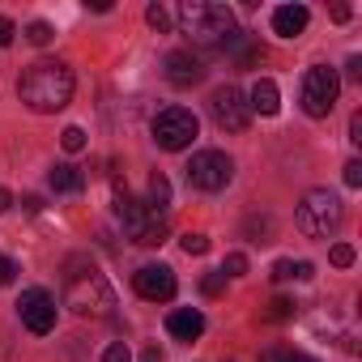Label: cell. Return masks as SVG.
<instances>
[{
    "label": "cell",
    "mask_w": 362,
    "mask_h": 362,
    "mask_svg": "<svg viewBox=\"0 0 362 362\" xmlns=\"http://www.w3.org/2000/svg\"><path fill=\"white\" fill-rule=\"evenodd\" d=\"M243 273H247V256L243 252H230L226 264H222V277H243Z\"/></svg>",
    "instance_id": "23"
},
{
    "label": "cell",
    "mask_w": 362,
    "mask_h": 362,
    "mask_svg": "<svg viewBox=\"0 0 362 362\" xmlns=\"http://www.w3.org/2000/svg\"><path fill=\"white\" fill-rule=\"evenodd\" d=\"M166 77H170V86H197L205 77V64L192 52H170L166 56Z\"/></svg>",
    "instance_id": "12"
},
{
    "label": "cell",
    "mask_w": 362,
    "mask_h": 362,
    "mask_svg": "<svg viewBox=\"0 0 362 362\" xmlns=\"http://www.w3.org/2000/svg\"><path fill=\"white\" fill-rule=\"evenodd\" d=\"M13 277H18V264H13L9 256H0V286H9Z\"/></svg>",
    "instance_id": "30"
},
{
    "label": "cell",
    "mask_w": 362,
    "mask_h": 362,
    "mask_svg": "<svg viewBox=\"0 0 362 362\" xmlns=\"http://www.w3.org/2000/svg\"><path fill=\"white\" fill-rule=\"evenodd\" d=\"M332 22H349V5H337L332 9Z\"/></svg>",
    "instance_id": "36"
},
{
    "label": "cell",
    "mask_w": 362,
    "mask_h": 362,
    "mask_svg": "<svg viewBox=\"0 0 362 362\" xmlns=\"http://www.w3.org/2000/svg\"><path fill=\"white\" fill-rule=\"evenodd\" d=\"M197 132H201V119H197L188 107H166V111H158V119H153V141H158L162 149H170V153L188 149V145L197 141Z\"/></svg>",
    "instance_id": "7"
},
{
    "label": "cell",
    "mask_w": 362,
    "mask_h": 362,
    "mask_svg": "<svg viewBox=\"0 0 362 362\" xmlns=\"http://www.w3.org/2000/svg\"><path fill=\"white\" fill-rule=\"evenodd\" d=\"M60 145H64L69 153H81V149H86V132H81V128H64V132H60Z\"/></svg>",
    "instance_id": "22"
},
{
    "label": "cell",
    "mask_w": 362,
    "mask_h": 362,
    "mask_svg": "<svg viewBox=\"0 0 362 362\" xmlns=\"http://www.w3.org/2000/svg\"><path fill=\"white\" fill-rule=\"evenodd\" d=\"M247 107L260 111V115H277V111H281V90H277V81L260 77V81L252 86V103H247Z\"/></svg>",
    "instance_id": "16"
},
{
    "label": "cell",
    "mask_w": 362,
    "mask_h": 362,
    "mask_svg": "<svg viewBox=\"0 0 362 362\" xmlns=\"http://www.w3.org/2000/svg\"><path fill=\"white\" fill-rule=\"evenodd\" d=\"M145 22H149L153 30H170V26H175V13H170L166 5H149V9H145Z\"/></svg>",
    "instance_id": "19"
},
{
    "label": "cell",
    "mask_w": 362,
    "mask_h": 362,
    "mask_svg": "<svg viewBox=\"0 0 362 362\" xmlns=\"http://www.w3.org/2000/svg\"><path fill=\"white\" fill-rule=\"evenodd\" d=\"M18 315H22V324L35 332V337H47L52 328H56V298L47 294V290H22V298H18Z\"/></svg>",
    "instance_id": "10"
},
{
    "label": "cell",
    "mask_w": 362,
    "mask_h": 362,
    "mask_svg": "<svg viewBox=\"0 0 362 362\" xmlns=\"http://www.w3.org/2000/svg\"><path fill=\"white\" fill-rule=\"evenodd\" d=\"M13 39H18V26H13L9 18H0V47H9Z\"/></svg>",
    "instance_id": "29"
},
{
    "label": "cell",
    "mask_w": 362,
    "mask_h": 362,
    "mask_svg": "<svg viewBox=\"0 0 362 362\" xmlns=\"http://www.w3.org/2000/svg\"><path fill=\"white\" fill-rule=\"evenodd\" d=\"M47 184H52L56 192H81V188H86V175H81L77 166H52V170H47Z\"/></svg>",
    "instance_id": "17"
},
{
    "label": "cell",
    "mask_w": 362,
    "mask_h": 362,
    "mask_svg": "<svg viewBox=\"0 0 362 362\" xmlns=\"http://www.w3.org/2000/svg\"><path fill=\"white\" fill-rule=\"evenodd\" d=\"M341 222H345V205H341L328 188L307 192L303 205H298V214H294V226H298L307 239H328V235H337Z\"/></svg>",
    "instance_id": "4"
},
{
    "label": "cell",
    "mask_w": 362,
    "mask_h": 362,
    "mask_svg": "<svg viewBox=\"0 0 362 362\" xmlns=\"http://www.w3.org/2000/svg\"><path fill=\"white\" fill-rule=\"evenodd\" d=\"M179 26L184 35L201 47H214V43H226L235 35V13L218 0H188L184 9H179Z\"/></svg>",
    "instance_id": "2"
},
{
    "label": "cell",
    "mask_w": 362,
    "mask_h": 362,
    "mask_svg": "<svg viewBox=\"0 0 362 362\" xmlns=\"http://www.w3.org/2000/svg\"><path fill=\"white\" fill-rule=\"evenodd\" d=\"M103 362H132V354H128V345H124V341H115V345H107V349H103Z\"/></svg>",
    "instance_id": "25"
},
{
    "label": "cell",
    "mask_w": 362,
    "mask_h": 362,
    "mask_svg": "<svg viewBox=\"0 0 362 362\" xmlns=\"http://www.w3.org/2000/svg\"><path fill=\"white\" fill-rule=\"evenodd\" d=\"M294 277V260H277L273 264V281H290Z\"/></svg>",
    "instance_id": "31"
},
{
    "label": "cell",
    "mask_w": 362,
    "mask_h": 362,
    "mask_svg": "<svg viewBox=\"0 0 362 362\" xmlns=\"http://www.w3.org/2000/svg\"><path fill=\"white\" fill-rule=\"evenodd\" d=\"M179 247H184L188 256H205V252H209V239H205V235H192V230H188L184 239H179Z\"/></svg>",
    "instance_id": "20"
},
{
    "label": "cell",
    "mask_w": 362,
    "mask_h": 362,
    "mask_svg": "<svg viewBox=\"0 0 362 362\" xmlns=\"http://www.w3.org/2000/svg\"><path fill=\"white\" fill-rule=\"evenodd\" d=\"M166 332H170L175 341H197V337L205 332V315H201L197 307H179V311L166 315Z\"/></svg>",
    "instance_id": "13"
},
{
    "label": "cell",
    "mask_w": 362,
    "mask_h": 362,
    "mask_svg": "<svg viewBox=\"0 0 362 362\" xmlns=\"http://www.w3.org/2000/svg\"><path fill=\"white\" fill-rule=\"evenodd\" d=\"M222 47H230V52H235L239 69H252V64H260V60H264V47H260L252 35H243V30H235V35H230Z\"/></svg>",
    "instance_id": "15"
},
{
    "label": "cell",
    "mask_w": 362,
    "mask_h": 362,
    "mask_svg": "<svg viewBox=\"0 0 362 362\" xmlns=\"http://www.w3.org/2000/svg\"><path fill=\"white\" fill-rule=\"evenodd\" d=\"M349 141L362 145V111H354V119H349Z\"/></svg>",
    "instance_id": "32"
},
{
    "label": "cell",
    "mask_w": 362,
    "mask_h": 362,
    "mask_svg": "<svg viewBox=\"0 0 362 362\" xmlns=\"http://www.w3.org/2000/svg\"><path fill=\"white\" fill-rule=\"evenodd\" d=\"M345 184H349V188H362V162H358V158L345 162Z\"/></svg>",
    "instance_id": "28"
},
{
    "label": "cell",
    "mask_w": 362,
    "mask_h": 362,
    "mask_svg": "<svg viewBox=\"0 0 362 362\" xmlns=\"http://www.w3.org/2000/svg\"><path fill=\"white\" fill-rule=\"evenodd\" d=\"M73 86H77V77H73L69 64H60V60H39V64H30V69L22 73L18 94H22V103H26L35 115H52V111H64V107H69Z\"/></svg>",
    "instance_id": "1"
},
{
    "label": "cell",
    "mask_w": 362,
    "mask_h": 362,
    "mask_svg": "<svg viewBox=\"0 0 362 362\" xmlns=\"http://www.w3.org/2000/svg\"><path fill=\"white\" fill-rule=\"evenodd\" d=\"M332 264H337V269H349V264H354V247H349V243H337V247H332Z\"/></svg>",
    "instance_id": "26"
},
{
    "label": "cell",
    "mask_w": 362,
    "mask_h": 362,
    "mask_svg": "<svg viewBox=\"0 0 362 362\" xmlns=\"http://www.w3.org/2000/svg\"><path fill=\"white\" fill-rule=\"evenodd\" d=\"M158 218H162V209L170 205V184H166V175H149V201H145Z\"/></svg>",
    "instance_id": "18"
},
{
    "label": "cell",
    "mask_w": 362,
    "mask_h": 362,
    "mask_svg": "<svg viewBox=\"0 0 362 362\" xmlns=\"http://www.w3.org/2000/svg\"><path fill=\"white\" fill-rule=\"evenodd\" d=\"M294 311H298L294 298H273V303H269V315H273V320H290Z\"/></svg>",
    "instance_id": "24"
},
{
    "label": "cell",
    "mask_w": 362,
    "mask_h": 362,
    "mask_svg": "<svg viewBox=\"0 0 362 362\" xmlns=\"http://www.w3.org/2000/svg\"><path fill=\"white\" fill-rule=\"evenodd\" d=\"M209 115H214V124L222 132H243L247 119H252V107H247V98H243L239 86H218L209 94Z\"/></svg>",
    "instance_id": "9"
},
{
    "label": "cell",
    "mask_w": 362,
    "mask_h": 362,
    "mask_svg": "<svg viewBox=\"0 0 362 362\" xmlns=\"http://www.w3.org/2000/svg\"><path fill=\"white\" fill-rule=\"evenodd\" d=\"M9 205H13V197H9V188H0V214H9Z\"/></svg>",
    "instance_id": "38"
},
{
    "label": "cell",
    "mask_w": 362,
    "mask_h": 362,
    "mask_svg": "<svg viewBox=\"0 0 362 362\" xmlns=\"http://www.w3.org/2000/svg\"><path fill=\"white\" fill-rule=\"evenodd\" d=\"M349 77H354V81H362V60H358V56L349 60Z\"/></svg>",
    "instance_id": "37"
},
{
    "label": "cell",
    "mask_w": 362,
    "mask_h": 362,
    "mask_svg": "<svg viewBox=\"0 0 362 362\" xmlns=\"http://www.w3.org/2000/svg\"><path fill=\"white\" fill-rule=\"evenodd\" d=\"M230 179H235L230 153H222V149H201V153H192V162H188V184H192V188H201V192H222Z\"/></svg>",
    "instance_id": "8"
},
{
    "label": "cell",
    "mask_w": 362,
    "mask_h": 362,
    "mask_svg": "<svg viewBox=\"0 0 362 362\" xmlns=\"http://www.w3.org/2000/svg\"><path fill=\"white\" fill-rule=\"evenodd\" d=\"M307 22H311L307 5H281V9H273V30L281 39H298L307 30Z\"/></svg>",
    "instance_id": "14"
},
{
    "label": "cell",
    "mask_w": 362,
    "mask_h": 362,
    "mask_svg": "<svg viewBox=\"0 0 362 362\" xmlns=\"http://www.w3.org/2000/svg\"><path fill=\"white\" fill-rule=\"evenodd\" d=\"M141 362H162V349H158V345H145V354H141Z\"/></svg>",
    "instance_id": "34"
},
{
    "label": "cell",
    "mask_w": 362,
    "mask_h": 362,
    "mask_svg": "<svg viewBox=\"0 0 362 362\" xmlns=\"http://www.w3.org/2000/svg\"><path fill=\"white\" fill-rule=\"evenodd\" d=\"M26 39H30L35 47H47V43H52V26H47V22H30V26H26Z\"/></svg>",
    "instance_id": "21"
},
{
    "label": "cell",
    "mask_w": 362,
    "mask_h": 362,
    "mask_svg": "<svg viewBox=\"0 0 362 362\" xmlns=\"http://www.w3.org/2000/svg\"><path fill=\"white\" fill-rule=\"evenodd\" d=\"M132 286H136V294L141 298H149V303H170L175 298V273L166 269V264H141L136 273H132Z\"/></svg>",
    "instance_id": "11"
},
{
    "label": "cell",
    "mask_w": 362,
    "mask_h": 362,
    "mask_svg": "<svg viewBox=\"0 0 362 362\" xmlns=\"http://www.w3.org/2000/svg\"><path fill=\"white\" fill-rule=\"evenodd\" d=\"M222 286H226V277H222V273H209V277L201 281V290H205L209 298H218V294H222Z\"/></svg>",
    "instance_id": "27"
},
{
    "label": "cell",
    "mask_w": 362,
    "mask_h": 362,
    "mask_svg": "<svg viewBox=\"0 0 362 362\" xmlns=\"http://www.w3.org/2000/svg\"><path fill=\"white\" fill-rule=\"evenodd\" d=\"M337 94H341V77L328 69V64H311L303 73V90H298V103L311 119H324L332 107H337Z\"/></svg>",
    "instance_id": "6"
},
{
    "label": "cell",
    "mask_w": 362,
    "mask_h": 362,
    "mask_svg": "<svg viewBox=\"0 0 362 362\" xmlns=\"http://www.w3.org/2000/svg\"><path fill=\"white\" fill-rule=\"evenodd\" d=\"M115 214H119V222H124V230H128L132 243H141V247H158V243H166V222H162L145 201H132L128 192H119Z\"/></svg>",
    "instance_id": "5"
},
{
    "label": "cell",
    "mask_w": 362,
    "mask_h": 362,
    "mask_svg": "<svg viewBox=\"0 0 362 362\" xmlns=\"http://www.w3.org/2000/svg\"><path fill=\"white\" fill-rule=\"evenodd\" d=\"M277 362H320V358H311V354H281Z\"/></svg>",
    "instance_id": "35"
},
{
    "label": "cell",
    "mask_w": 362,
    "mask_h": 362,
    "mask_svg": "<svg viewBox=\"0 0 362 362\" xmlns=\"http://www.w3.org/2000/svg\"><path fill=\"white\" fill-rule=\"evenodd\" d=\"M64 303H69L77 315H111L115 290H111V281L90 264V269H73V273H69V281H64Z\"/></svg>",
    "instance_id": "3"
},
{
    "label": "cell",
    "mask_w": 362,
    "mask_h": 362,
    "mask_svg": "<svg viewBox=\"0 0 362 362\" xmlns=\"http://www.w3.org/2000/svg\"><path fill=\"white\" fill-rule=\"evenodd\" d=\"M294 277H298V281H311V277H315V264H311V260H298V264H294Z\"/></svg>",
    "instance_id": "33"
}]
</instances>
